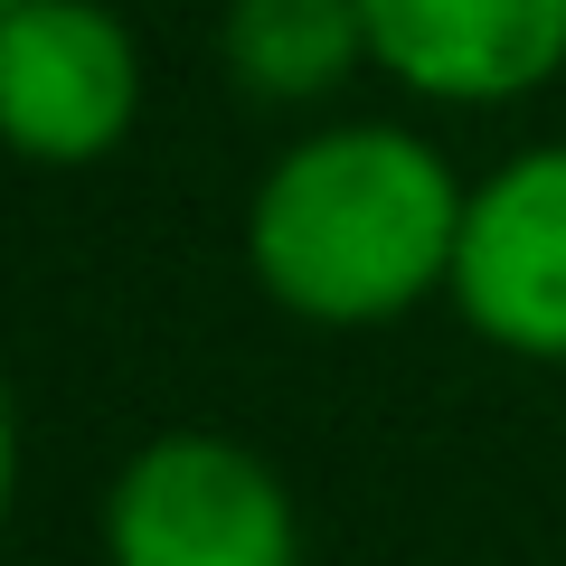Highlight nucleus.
Segmentation results:
<instances>
[{
    "instance_id": "nucleus-5",
    "label": "nucleus",
    "mask_w": 566,
    "mask_h": 566,
    "mask_svg": "<svg viewBox=\"0 0 566 566\" xmlns=\"http://www.w3.org/2000/svg\"><path fill=\"white\" fill-rule=\"evenodd\" d=\"M368 66L444 114H501L566 76V0H359Z\"/></svg>"
},
{
    "instance_id": "nucleus-3",
    "label": "nucleus",
    "mask_w": 566,
    "mask_h": 566,
    "mask_svg": "<svg viewBox=\"0 0 566 566\" xmlns=\"http://www.w3.org/2000/svg\"><path fill=\"white\" fill-rule=\"evenodd\" d=\"M142 104V39L114 0H0V133L29 170L114 161Z\"/></svg>"
},
{
    "instance_id": "nucleus-2",
    "label": "nucleus",
    "mask_w": 566,
    "mask_h": 566,
    "mask_svg": "<svg viewBox=\"0 0 566 566\" xmlns=\"http://www.w3.org/2000/svg\"><path fill=\"white\" fill-rule=\"evenodd\" d=\"M95 538L104 566H303V501L245 434L170 424L114 463Z\"/></svg>"
},
{
    "instance_id": "nucleus-6",
    "label": "nucleus",
    "mask_w": 566,
    "mask_h": 566,
    "mask_svg": "<svg viewBox=\"0 0 566 566\" xmlns=\"http://www.w3.org/2000/svg\"><path fill=\"white\" fill-rule=\"evenodd\" d=\"M218 57L255 104H331L368 66L359 0H227Z\"/></svg>"
},
{
    "instance_id": "nucleus-1",
    "label": "nucleus",
    "mask_w": 566,
    "mask_h": 566,
    "mask_svg": "<svg viewBox=\"0 0 566 566\" xmlns=\"http://www.w3.org/2000/svg\"><path fill=\"white\" fill-rule=\"evenodd\" d=\"M472 180L397 114L312 123L245 199V274L303 331H397L453 293Z\"/></svg>"
},
{
    "instance_id": "nucleus-4",
    "label": "nucleus",
    "mask_w": 566,
    "mask_h": 566,
    "mask_svg": "<svg viewBox=\"0 0 566 566\" xmlns=\"http://www.w3.org/2000/svg\"><path fill=\"white\" fill-rule=\"evenodd\" d=\"M444 303L482 349L566 368V142H528L472 180Z\"/></svg>"
}]
</instances>
